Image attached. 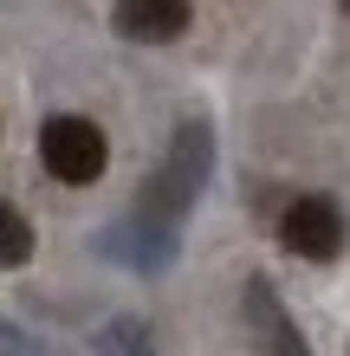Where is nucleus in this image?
Instances as JSON below:
<instances>
[{
    "instance_id": "obj_1",
    "label": "nucleus",
    "mask_w": 350,
    "mask_h": 356,
    "mask_svg": "<svg viewBox=\"0 0 350 356\" xmlns=\"http://www.w3.org/2000/svg\"><path fill=\"white\" fill-rule=\"evenodd\" d=\"M39 162H46L58 181L85 188V181H97V175H104L111 143H104V130H97L91 117H52L46 130H39Z\"/></svg>"
},
{
    "instance_id": "obj_2",
    "label": "nucleus",
    "mask_w": 350,
    "mask_h": 356,
    "mask_svg": "<svg viewBox=\"0 0 350 356\" xmlns=\"http://www.w3.org/2000/svg\"><path fill=\"white\" fill-rule=\"evenodd\" d=\"M279 240L299 259H337L344 253V207L331 195H299L279 214Z\"/></svg>"
},
{
    "instance_id": "obj_3",
    "label": "nucleus",
    "mask_w": 350,
    "mask_h": 356,
    "mask_svg": "<svg viewBox=\"0 0 350 356\" xmlns=\"http://www.w3.org/2000/svg\"><path fill=\"white\" fill-rule=\"evenodd\" d=\"M189 26V0H117V33L143 39V46H162Z\"/></svg>"
},
{
    "instance_id": "obj_4",
    "label": "nucleus",
    "mask_w": 350,
    "mask_h": 356,
    "mask_svg": "<svg viewBox=\"0 0 350 356\" xmlns=\"http://www.w3.org/2000/svg\"><path fill=\"white\" fill-rule=\"evenodd\" d=\"M246 298H253V318H260V330H266V350H273V356H305V350H299V337H292V324H285V311L273 305V291L253 285Z\"/></svg>"
},
{
    "instance_id": "obj_5",
    "label": "nucleus",
    "mask_w": 350,
    "mask_h": 356,
    "mask_svg": "<svg viewBox=\"0 0 350 356\" xmlns=\"http://www.w3.org/2000/svg\"><path fill=\"white\" fill-rule=\"evenodd\" d=\"M26 259H33V227L19 207L0 201V266H26Z\"/></svg>"
},
{
    "instance_id": "obj_6",
    "label": "nucleus",
    "mask_w": 350,
    "mask_h": 356,
    "mask_svg": "<svg viewBox=\"0 0 350 356\" xmlns=\"http://www.w3.org/2000/svg\"><path fill=\"white\" fill-rule=\"evenodd\" d=\"M344 13H350V0H344Z\"/></svg>"
}]
</instances>
